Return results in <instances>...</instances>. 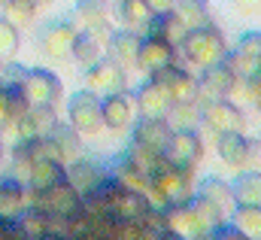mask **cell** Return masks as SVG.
<instances>
[{
  "instance_id": "29",
  "label": "cell",
  "mask_w": 261,
  "mask_h": 240,
  "mask_svg": "<svg viewBox=\"0 0 261 240\" xmlns=\"http://www.w3.org/2000/svg\"><path fill=\"white\" fill-rule=\"evenodd\" d=\"M197 191H200V195H206L210 201H216V204H219V207H225V210L237 204V201H234V185H231L228 180H222V177H213V174L197 182Z\"/></svg>"
},
{
  "instance_id": "43",
  "label": "cell",
  "mask_w": 261,
  "mask_h": 240,
  "mask_svg": "<svg viewBox=\"0 0 261 240\" xmlns=\"http://www.w3.org/2000/svg\"><path fill=\"white\" fill-rule=\"evenodd\" d=\"M246 94H249L255 104L261 101V70L255 73V76H249V79H246Z\"/></svg>"
},
{
  "instance_id": "40",
  "label": "cell",
  "mask_w": 261,
  "mask_h": 240,
  "mask_svg": "<svg viewBox=\"0 0 261 240\" xmlns=\"http://www.w3.org/2000/svg\"><path fill=\"white\" fill-rule=\"evenodd\" d=\"M24 76H28V67H21V64H15V61H3V70H0V82H6V85H21L24 82Z\"/></svg>"
},
{
  "instance_id": "32",
  "label": "cell",
  "mask_w": 261,
  "mask_h": 240,
  "mask_svg": "<svg viewBox=\"0 0 261 240\" xmlns=\"http://www.w3.org/2000/svg\"><path fill=\"white\" fill-rule=\"evenodd\" d=\"M167 119L173 128H195L200 122V104L197 101H173Z\"/></svg>"
},
{
  "instance_id": "35",
  "label": "cell",
  "mask_w": 261,
  "mask_h": 240,
  "mask_svg": "<svg viewBox=\"0 0 261 240\" xmlns=\"http://www.w3.org/2000/svg\"><path fill=\"white\" fill-rule=\"evenodd\" d=\"M28 116L31 122L37 125V131H40V137H46V134H52V128L58 125V113H55V104H31V110H28Z\"/></svg>"
},
{
  "instance_id": "26",
  "label": "cell",
  "mask_w": 261,
  "mask_h": 240,
  "mask_svg": "<svg viewBox=\"0 0 261 240\" xmlns=\"http://www.w3.org/2000/svg\"><path fill=\"white\" fill-rule=\"evenodd\" d=\"M231 185L237 204H261V167H243Z\"/></svg>"
},
{
  "instance_id": "24",
  "label": "cell",
  "mask_w": 261,
  "mask_h": 240,
  "mask_svg": "<svg viewBox=\"0 0 261 240\" xmlns=\"http://www.w3.org/2000/svg\"><path fill=\"white\" fill-rule=\"evenodd\" d=\"M67 180V164L64 161H55V158H40L31 171V182L28 188L31 191H43V188H52L58 182Z\"/></svg>"
},
{
  "instance_id": "21",
  "label": "cell",
  "mask_w": 261,
  "mask_h": 240,
  "mask_svg": "<svg viewBox=\"0 0 261 240\" xmlns=\"http://www.w3.org/2000/svg\"><path fill=\"white\" fill-rule=\"evenodd\" d=\"M107 55L119 61L122 67H137V55H140V34L130 28H119L113 31L110 43H107Z\"/></svg>"
},
{
  "instance_id": "45",
  "label": "cell",
  "mask_w": 261,
  "mask_h": 240,
  "mask_svg": "<svg viewBox=\"0 0 261 240\" xmlns=\"http://www.w3.org/2000/svg\"><path fill=\"white\" fill-rule=\"evenodd\" d=\"M149 9L158 15V12H167V9H176V0H146Z\"/></svg>"
},
{
  "instance_id": "13",
  "label": "cell",
  "mask_w": 261,
  "mask_h": 240,
  "mask_svg": "<svg viewBox=\"0 0 261 240\" xmlns=\"http://www.w3.org/2000/svg\"><path fill=\"white\" fill-rule=\"evenodd\" d=\"M76 28L70 25V21H55V25H49L46 31H43V37H40V49H43V55L52 61H67L73 55V43H76Z\"/></svg>"
},
{
  "instance_id": "9",
  "label": "cell",
  "mask_w": 261,
  "mask_h": 240,
  "mask_svg": "<svg viewBox=\"0 0 261 240\" xmlns=\"http://www.w3.org/2000/svg\"><path fill=\"white\" fill-rule=\"evenodd\" d=\"M176 61V46L170 40H164L161 34H143L140 37V55H137V67L152 76L158 70H164L167 64Z\"/></svg>"
},
{
  "instance_id": "42",
  "label": "cell",
  "mask_w": 261,
  "mask_h": 240,
  "mask_svg": "<svg viewBox=\"0 0 261 240\" xmlns=\"http://www.w3.org/2000/svg\"><path fill=\"white\" fill-rule=\"evenodd\" d=\"M231 3H234V9L243 12V15H258L261 12V0H231Z\"/></svg>"
},
{
  "instance_id": "8",
  "label": "cell",
  "mask_w": 261,
  "mask_h": 240,
  "mask_svg": "<svg viewBox=\"0 0 261 240\" xmlns=\"http://www.w3.org/2000/svg\"><path fill=\"white\" fill-rule=\"evenodd\" d=\"M21 91L28 94L31 104H58L64 94V85H61L58 73H52L46 67H31L21 82Z\"/></svg>"
},
{
  "instance_id": "12",
  "label": "cell",
  "mask_w": 261,
  "mask_h": 240,
  "mask_svg": "<svg viewBox=\"0 0 261 240\" xmlns=\"http://www.w3.org/2000/svg\"><path fill=\"white\" fill-rule=\"evenodd\" d=\"M152 207H155V204L149 201V195H146V191L122 185V188L116 191L113 204H110V213H113L119 222H143V216H146Z\"/></svg>"
},
{
  "instance_id": "48",
  "label": "cell",
  "mask_w": 261,
  "mask_h": 240,
  "mask_svg": "<svg viewBox=\"0 0 261 240\" xmlns=\"http://www.w3.org/2000/svg\"><path fill=\"white\" fill-rule=\"evenodd\" d=\"M31 3H34V6H37V9H40V6H49V3H52V0H31Z\"/></svg>"
},
{
  "instance_id": "27",
  "label": "cell",
  "mask_w": 261,
  "mask_h": 240,
  "mask_svg": "<svg viewBox=\"0 0 261 240\" xmlns=\"http://www.w3.org/2000/svg\"><path fill=\"white\" fill-rule=\"evenodd\" d=\"M55 143H58V149L64 152L67 161H73V158H79V152H82V134L76 131V125L67 119V122H58L55 128H52V134H49Z\"/></svg>"
},
{
  "instance_id": "19",
  "label": "cell",
  "mask_w": 261,
  "mask_h": 240,
  "mask_svg": "<svg viewBox=\"0 0 261 240\" xmlns=\"http://www.w3.org/2000/svg\"><path fill=\"white\" fill-rule=\"evenodd\" d=\"M103 107V128H113V131H125L134 125V101H130L128 91H116V94H103L100 101Z\"/></svg>"
},
{
  "instance_id": "49",
  "label": "cell",
  "mask_w": 261,
  "mask_h": 240,
  "mask_svg": "<svg viewBox=\"0 0 261 240\" xmlns=\"http://www.w3.org/2000/svg\"><path fill=\"white\" fill-rule=\"evenodd\" d=\"M9 3H12V0H0V6H3V9H6V6H9Z\"/></svg>"
},
{
  "instance_id": "22",
  "label": "cell",
  "mask_w": 261,
  "mask_h": 240,
  "mask_svg": "<svg viewBox=\"0 0 261 240\" xmlns=\"http://www.w3.org/2000/svg\"><path fill=\"white\" fill-rule=\"evenodd\" d=\"M146 34H161L164 40H170V43L179 49V43H182L186 34H189V21H186L176 9H167V12H158V15L149 21Z\"/></svg>"
},
{
  "instance_id": "7",
  "label": "cell",
  "mask_w": 261,
  "mask_h": 240,
  "mask_svg": "<svg viewBox=\"0 0 261 240\" xmlns=\"http://www.w3.org/2000/svg\"><path fill=\"white\" fill-rule=\"evenodd\" d=\"M85 85L100 91V94H116V91H128V67H122L119 61H113L110 55L100 58L97 64L88 67L85 73Z\"/></svg>"
},
{
  "instance_id": "51",
  "label": "cell",
  "mask_w": 261,
  "mask_h": 240,
  "mask_svg": "<svg viewBox=\"0 0 261 240\" xmlns=\"http://www.w3.org/2000/svg\"><path fill=\"white\" fill-rule=\"evenodd\" d=\"M0 70H3V58H0Z\"/></svg>"
},
{
  "instance_id": "3",
  "label": "cell",
  "mask_w": 261,
  "mask_h": 240,
  "mask_svg": "<svg viewBox=\"0 0 261 240\" xmlns=\"http://www.w3.org/2000/svg\"><path fill=\"white\" fill-rule=\"evenodd\" d=\"M164 158H167V164L195 174V167L203 161V140H200L197 128H173L170 140L164 146Z\"/></svg>"
},
{
  "instance_id": "25",
  "label": "cell",
  "mask_w": 261,
  "mask_h": 240,
  "mask_svg": "<svg viewBox=\"0 0 261 240\" xmlns=\"http://www.w3.org/2000/svg\"><path fill=\"white\" fill-rule=\"evenodd\" d=\"M128 161L143 174V177H155L161 167H167V158H164V152H155V149H149V146H143V143H137V140H130L128 146Z\"/></svg>"
},
{
  "instance_id": "4",
  "label": "cell",
  "mask_w": 261,
  "mask_h": 240,
  "mask_svg": "<svg viewBox=\"0 0 261 240\" xmlns=\"http://www.w3.org/2000/svg\"><path fill=\"white\" fill-rule=\"evenodd\" d=\"M31 207H40V210H46V213H52L58 219H70V216H76L85 207V198L76 191L73 182L64 180V182H58V185H52V188L34 191Z\"/></svg>"
},
{
  "instance_id": "41",
  "label": "cell",
  "mask_w": 261,
  "mask_h": 240,
  "mask_svg": "<svg viewBox=\"0 0 261 240\" xmlns=\"http://www.w3.org/2000/svg\"><path fill=\"white\" fill-rule=\"evenodd\" d=\"M210 237H219V240H246V234H243V228H240L234 219H231V222H225V219H222V222L210 231Z\"/></svg>"
},
{
  "instance_id": "15",
  "label": "cell",
  "mask_w": 261,
  "mask_h": 240,
  "mask_svg": "<svg viewBox=\"0 0 261 240\" xmlns=\"http://www.w3.org/2000/svg\"><path fill=\"white\" fill-rule=\"evenodd\" d=\"M31 201H34V191L21 180H15V177L0 180V216L3 219H9V222L21 219V213L31 207Z\"/></svg>"
},
{
  "instance_id": "1",
  "label": "cell",
  "mask_w": 261,
  "mask_h": 240,
  "mask_svg": "<svg viewBox=\"0 0 261 240\" xmlns=\"http://www.w3.org/2000/svg\"><path fill=\"white\" fill-rule=\"evenodd\" d=\"M179 52H182V58L189 64H195V67L203 70V67H210V64L225 58L228 43H225V34L210 21V25H200V28H189L186 40L179 43Z\"/></svg>"
},
{
  "instance_id": "39",
  "label": "cell",
  "mask_w": 261,
  "mask_h": 240,
  "mask_svg": "<svg viewBox=\"0 0 261 240\" xmlns=\"http://www.w3.org/2000/svg\"><path fill=\"white\" fill-rule=\"evenodd\" d=\"M234 49L243 52L246 58H252L255 64H261V31H255V28L243 31V34L237 37V46H234Z\"/></svg>"
},
{
  "instance_id": "28",
  "label": "cell",
  "mask_w": 261,
  "mask_h": 240,
  "mask_svg": "<svg viewBox=\"0 0 261 240\" xmlns=\"http://www.w3.org/2000/svg\"><path fill=\"white\" fill-rule=\"evenodd\" d=\"M70 58L76 61V64H82V67L97 64V61L103 58V52H100V40H97L91 31H79V34H76V43H73V55H70Z\"/></svg>"
},
{
  "instance_id": "47",
  "label": "cell",
  "mask_w": 261,
  "mask_h": 240,
  "mask_svg": "<svg viewBox=\"0 0 261 240\" xmlns=\"http://www.w3.org/2000/svg\"><path fill=\"white\" fill-rule=\"evenodd\" d=\"M9 234H12V222L0 216V240H3V237H9Z\"/></svg>"
},
{
  "instance_id": "36",
  "label": "cell",
  "mask_w": 261,
  "mask_h": 240,
  "mask_svg": "<svg viewBox=\"0 0 261 240\" xmlns=\"http://www.w3.org/2000/svg\"><path fill=\"white\" fill-rule=\"evenodd\" d=\"M110 0H76V18L88 28V25H94V21H100V18H107V12H110V6H107Z\"/></svg>"
},
{
  "instance_id": "11",
  "label": "cell",
  "mask_w": 261,
  "mask_h": 240,
  "mask_svg": "<svg viewBox=\"0 0 261 240\" xmlns=\"http://www.w3.org/2000/svg\"><path fill=\"white\" fill-rule=\"evenodd\" d=\"M164 216H167V225H170L173 237H186V240L210 237V228L197 219V213L192 210V204H189V201L167 204V207H164Z\"/></svg>"
},
{
  "instance_id": "46",
  "label": "cell",
  "mask_w": 261,
  "mask_h": 240,
  "mask_svg": "<svg viewBox=\"0 0 261 240\" xmlns=\"http://www.w3.org/2000/svg\"><path fill=\"white\" fill-rule=\"evenodd\" d=\"M9 122V107H6V85L0 82V128Z\"/></svg>"
},
{
  "instance_id": "16",
  "label": "cell",
  "mask_w": 261,
  "mask_h": 240,
  "mask_svg": "<svg viewBox=\"0 0 261 240\" xmlns=\"http://www.w3.org/2000/svg\"><path fill=\"white\" fill-rule=\"evenodd\" d=\"M170 131H173V125H170L167 116H140L134 122V140L155 149V152H164V146L170 140Z\"/></svg>"
},
{
  "instance_id": "34",
  "label": "cell",
  "mask_w": 261,
  "mask_h": 240,
  "mask_svg": "<svg viewBox=\"0 0 261 240\" xmlns=\"http://www.w3.org/2000/svg\"><path fill=\"white\" fill-rule=\"evenodd\" d=\"M176 12L189 21V28L210 25V0H176Z\"/></svg>"
},
{
  "instance_id": "18",
  "label": "cell",
  "mask_w": 261,
  "mask_h": 240,
  "mask_svg": "<svg viewBox=\"0 0 261 240\" xmlns=\"http://www.w3.org/2000/svg\"><path fill=\"white\" fill-rule=\"evenodd\" d=\"M158 82H164V88L170 91L173 101H197V76H192L189 70H182L176 61L167 64L164 70L152 73Z\"/></svg>"
},
{
  "instance_id": "30",
  "label": "cell",
  "mask_w": 261,
  "mask_h": 240,
  "mask_svg": "<svg viewBox=\"0 0 261 240\" xmlns=\"http://www.w3.org/2000/svg\"><path fill=\"white\" fill-rule=\"evenodd\" d=\"M234 222L243 228L246 240H261V204H237Z\"/></svg>"
},
{
  "instance_id": "23",
  "label": "cell",
  "mask_w": 261,
  "mask_h": 240,
  "mask_svg": "<svg viewBox=\"0 0 261 240\" xmlns=\"http://www.w3.org/2000/svg\"><path fill=\"white\" fill-rule=\"evenodd\" d=\"M116 15H119V25H122V28L137 31L140 37L146 34L149 21L155 18V12L149 9V3H146V0H119V6H116Z\"/></svg>"
},
{
  "instance_id": "17",
  "label": "cell",
  "mask_w": 261,
  "mask_h": 240,
  "mask_svg": "<svg viewBox=\"0 0 261 240\" xmlns=\"http://www.w3.org/2000/svg\"><path fill=\"white\" fill-rule=\"evenodd\" d=\"M216 137H219L216 140V152H219V158L228 167H234V171L249 167V137L243 131H222Z\"/></svg>"
},
{
  "instance_id": "20",
  "label": "cell",
  "mask_w": 261,
  "mask_h": 240,
  "mask_svg": "<svg viewBox=\"0 0 261 240\" xmlns=\"http://www.w3.org/2000/svg\"><path fill=\"white\" fill-rule=\"evenodd\" d=\"M67 180L76 185V191H79L82 198H88L100 182L107 180V171H103L100 164L88 161V158H73V161L67 164Z\"/></svg>"
},
{
  "instance_id": "50",
  "label": "cell",
  "mask_w": 261,
  "mask_h": 240,
  "mask_svg": "<svg viewBox=\"0 0 261 240\" xmlns=\"http://www.w3.org/2000/svg\"><path fill=\"white\" fill-rule=\"evenodd\" d=\"M0 161H3V149H0Z\"/></svg>"
},
{
  "instance_id": "38",
  "label": "cell",
  "mask_w": 261,
  "mask_h": 240,
  "mask_svg": "<svg viewBox=\"0 0 261 240\" xmlns=\"http://www.w3.org/2000/svg\"><path fill=\"white\" fill-rule=\"evenodd\" d=\"M34 12H37V6H34L31 0H12V3L6 6V18H9L15 28H28V25L34 21Z\"/></svg>"
},
{
  "instance_id": "52",
  "label": "cell",
  "mask_w": 261,
  "mask_h": 240,
  "mask_svg": "<svg viewBox=\"0 0 261 240\" xmlns=\"http://www.w3.org/2000/svg\"><path fill=\"white\" fill-rule=\"evenodd\" d=\"M258 107H261V101H258Z\"/></svg>"
},
{
  "instance_id": "5",
  "label": "cell",
  "mask_w": 261,
  "mask_h": 240,
  "mask_svg": "<svg viewBox=\"0 0 261 240\" xmlns=\"http://www.w3.org/2000/svg\"><path fill=\"white\" fill-rule=\"evenodd\" d=\"M237 85H240V79L234 76V70L225 61H216V64L203 67L197 76V104L216 101V98H231L237 91Z\"/></svg>"
},
{
  "instance_id": "14",
  "label": "cell",
  "mask_w": 261,
  "mask_h": 240,
  "mask_svg": "<svg viewBox=\"0 0 261 240\" xmlns=\"http://www.w3.org/2000/svg\"><path fill=\"white\" fill-rule=\"evenodd\" d=\"M134 104H137L140 116H167L170 107H173V98H170V91L164 88V82H158L155 76H149V79L137 88Z\"/></svg>"
},
{
  "instance_id": "37",
  "label": "cell",
  "mask_w": 261,
  "mask_h": 240,
  "mask_svg": "<svg viewBox=\"0 0 261 240\" xmlns=\"http://www.w3.org/2000/svg\"><path fill=\"white\" fill-rule=\"evenodd\" d=\"M15 52H18V28L6 15H0V58L9 61L15 58Z\"/></svg>"
},
{
  "instance_id": "33",
  "label": "cell",
  "mask_w": 261,
  "mask_h": 240,
  "mask_svg": "<svg viewBox=\"0 0 261 240\" xmlns=\"http://www.w3.org/2000/svg\"><path fill=\"white\" fill-rule=\"evenodd\" d=\"M34 164H37V158H34L31 146L18 140V143L12 146V177L28 185V182H31V171H34Z\"/></svg>"
},
{
  "instance_id": "44",
  "label": "cell",
  "mask_w": 261,
  "mask_h": 240,
  "mask_svg": "<svg viewBox=\"0 0 261 240\" xmlns=\"http://www.w3.org/2000/svg\"><path fill=\"white\" fill-rule=\"evenodd\" d=\"M249 167H261V137L249 140Z\"/></svg>"
},
{
  "instance_id": "10",
  "label": "cell",
  "mask_w": 261,
  "mask_h": 240,
  "mask_svg": "<svg viewBox=\"0 0 261 240\" xmlns=\"http://www.w3.org/2000/svg\"><path fill=\"white\" fill-rule=\"evenodd\" d=\"M192 177H195V174L167 164V167H161V171L152 177V185H155V191L161 195L164 204H179V201H189V198L195 195V191H192Z\"/></svg>"
},
{
  "instance_id": "2",
  "label": "cell",
  "mask_w": 261,
  "mask_h": 240,
  "mask_svg": "<svg viewBox=\"0 0 261 240\" xmlns=\"http://www.w3.org/2000/svg\"><path fill=\"white\" fill-rule=\"evenodd\" d=\"M67 119L76 125L79 134L94 137L103 128V107L94 88H79L67 98Z\"/></svg>"
},
{
  "instance_id": "31",
  "label": "cell",
  "mask_w": 261,
  "mask_h": 240,
  "mask_svg": "<svg viewBox=\"0 0 261 240\" xmlns=\"http://www.w3.org/2000/svg\"><path fill=\"white\" fill-rule=\"evenodd\" d=\"M189 204H192V210L197 213V219H200L210 231L225 219V216H222V213H225V207H219L216 201H210V198H206V195H200V191H195V195L189 198Z\"/></svg>"
},
{
  "instance_id": "6",
  "label": "cell",
  "mask_w": 261,
  "mask_h": 240,
  "mask_svg": "<svg viewBox=\"0 0 261 240\" xmlns=\"http://www.w3.org/2000/svg\"><path fill=\"white\" fill-rule=\"evenodd\" d=\"M200 122H203L213 134H222V131H243V128H246L243 110H240L231 98L203 101V104H200Z\"/></svg>"
}]
</instances>
